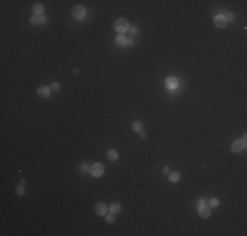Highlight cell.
<instances>
[{
  "instance_id": "obj_1",
  "label": "cell",
  "mask_w": 247,
  "mask_h": 236,
  "mask_svg": "<svg viewBox=\"0 0 247 236\" xmlns=\"http://www.w3.org/2000/svg\"><path fill=\"white\" fill-rule=\"evenodd\" d=\"M114 30H116L117 33H120V34L126 33L127 30H129V23H127V20L118 19L116 23H114Z\"/></svg>"
},
{
  "instance_id": "obj_2",
  "label": "cell",
  "mask_w": 247,
  "mask_h": 236,
  "mask_svg": "<svg viewBox=\"0 0 247 236\" xmlns=\"http://www.w3.org/2000/svg\"><path fill=\"white\" fill-rule=\"evenodd\" d=\"M231 151L233 152H239V151H243L246 148V135H243L242 139H237L231 143Z\"/></svg>"
},
{
  "instance_id": "obj_3",
  "label": "cell",
  "mask_w": 247,
  "mask_h": 236,
  "mask_svg": "<svg viewBox=\"0 0 247 236\" xmlns=\"http://www.w3.org/2000/svg\"><path fill=\"white\" fill-rule=\"evenodd\" d=\"M104 165L101 164V163H96V164H94L91 167V169H90V172H91V174L94 177H100V176H103L104 174Z\"/></svg>"
},
{
  "instance_id": "obj_4",
  "label": "cell",
  "mask_w": 247,
  "mask_h": 236,
  "mask_svg": "<svg viewBox=\"0 0 247 236\" xmlns=\"http://www.w3.org/2000/svg\"><path fill=\"white\" fill-rule=\"evenodd\" d=\"M72 16L76 20H83L86 17V8L82 5H76L72 8Z\"/></svg>"
},
{
  "instance_id": "obj_5",
  "label": "cell",
  "mask_w": 247,
  "mask_h": 236,
  "mask_svg": "<svg viewBox=\"0 0 247 236\" xmlns=\"http://www.w3.org/2000/svg\"><path fill=\"white\" fill-rule=\"evenodd\" d=\"M214 25L217 26V28H219V29H225L227 26V20H226V17L225 16H222V15H217V16H214Z\"/></svg>"
},
{
  "instance_id": "obj_6",
  "label": "cell",
  "mask_w": 247,
  "mask_h": 236,
  "mask_svg": "<svg viewBox=\"0 0 247 236\" xmlns=\"http://www.w3.org/2000/svg\"><path fill=\"white\" fill-rule=\"evenodd\" d=\"M164 84H166V87H167L168 89H176V88L179 87V80H178V79H176L175 76H170V77L166 79Z\"/></svg>"
},
{
  "instance_id": "obj_7",
  "label": "cell",
  "mask_w": 247,
  "mask_h": 236,
  "mask_svg": "<svg viewBox=\"0 0 247 236\" xmlns=\"http://www.w3.org/2000/svg\"><path fill=\"white\" fill-rule=\"evenodd\" d=\"M95 213L98 214V215H100V216L107 215V213H108V207H107V205L103 203V202L96 203V205H95Z\"/></svg>"
},
{
  "instance_id": "obj_8",
  "label": "cell",
  "mask_w": 247,
  "mask_h": 236,
  "mask_svg": "<svg viewBox=\"0 0 247 236\" xmlns=\"http://www.w3.org/2000/svg\"><path fill=\"white\" fill-rule=\"evenodd\" d=\"M197 210H198V215L201 218H209L210 216V207L206 203L201 205V206H197Z\"/></svg>"
},
{
  "instance_id": "obj_9",
  "label": "cell",
  "mask_w": 247,
  "mask_h": 236,
  "mask_svg": "<svg viewBox=\"0 0 247 236\" xmlns=\"http://www.w3.org/2000/svg\"><path fill=\"white\" fill-rule=\"evenodd\" d=\"M46 23V19L45 16H37V15H33L32 17H30V24L33 25H43Z\"/></svg>"
},
{
  "instance_id": "obj_10",
  "label": "cell",
  "mask_w": 247,
  "mask_h": 236,
  "mask_svg": "<svg viewBox=\"0 0 247 236\" xmlns=\"http://www.w3.org/2000/svg\"><path fill=\"white\" fill-rule=\"evenodd\" d=\"M50 88L49 87H46V85H42V87H39V88L37 89V95L39 96V97H42V98H46V97H49L50 96Z\"/></svg>"
},
{
  "instance_id": "obj_11",
  "label": "cell",
  "mask_w": 247,
  "mask_h": 236,
  "mask_svg": "<svg viewBox=\"0 0 247 236\" xmlns=\"http://www.w3.org/2000/svg\"><path fill=\"white\" fill-rule=\"evenodd\" d=\"M43 11H45V8H43V5L41 3H34L33 4V13L37 16H42Z\"/></svg>"
},
{
  "instance_id": "obj_12",
  "label": "cell",
  "mask_w": 247,
  "mask_h": 236,
  "mask_svg": "<svg viewBox=\"0 0 247 236\" xmlns=\"http://www.w3.org/2000/svg\"><path fill=\"white\" fill-rule=\"evenodd\" d=\"M114 42H116L117 46H125L127 43V38L124 36V34H120V36H117L116 39H114Z\"/></svg>"
},
{
  "instance_id": "obj_13",
  "label": "cell",
  "mask_w": 247,
  "mask_h": 236,
  "mask_svg": "<svg viewBox=\"0 0 247 236\" xmlns=\"http://www.w3.org/2000/svg\"><path fill=\"white\" fill-rule=\"evenodd\" d=\"M109 211L116 215V214H118V213L121 211V205L118 203V202H113L111 206H109Z\"/></svg>"
},
{
  "instance_id": "obj_14",
  "label": "cell",
  "mask_w": 247,
  "mask_h": 236,
  "mask_svg": "<svg viewBox=\"0 0 247 236\" xmlns=\"http://www.w3.org/2000/svg\"><path fill=\"white\" fill-rule=\"evenodd\" d=\"M180 178H182V174H180L179 172H172V173H170V176H168V180L171 181V182H179L180 181Z\"/></svg>"
},
{
  "instance_id": "obj_15",
  "label": "cell",
  "mask_w": 247,
  "mask_h": 236,
  "mask_svg": "<svg viewBox=\"0 0 247 236\" xmlns=\"http://www.w3.org/2000/svg\"><path fill=\"white\" fill-rule=\"evenodd\" d=\"M131 129L134 131H137V133H141V131L143 130V123L141 121H134L133 125H131Z\"/></svg>"
},
{
  "instance_id": "obj_16",
  "label": "cell",
  "mask_w": 247,
  "mask_h": 236,
  "mask_svg": "<svg viewBox=\"0 0 247 236\" xmlns=\"http://www.w3.org/2000/svg\"><path fill=\"white\" fill-rule=\"evenodd\" d=\"M108 159L111 161H116L118 159V154L116 150H109L108 151Z\"/></svg>"
},
{
  "instance_id": "obj_17",
  "label": "cell",
  "mask_w": 247,
  "mask_h": 236,
  "mask_svg": "<svg viewBox=\"0 0 247 236\" xmlns=\"http://www.w3.org/2000/svg\"><path fill=\"white\" fill-rule=\"evenodd\" d=\"M105 216H107V218H105V219H107V223H109V224H112V223H114V222H116V218H114V214H107V215H105Z\"/></svg>"
},
{
  "instance_id": "obj_18",
  "label": "cell",
  "mask_w": 247,
  "mask_h": 236,
  "mask_svg": "<svg viewBox=\"0 0 247 236\" xmlns=\"http://www.w3.org/2000/svg\"><path fill=\"white\" fill-rule=\"evenodd\" d=\"M208 205H209L210 207H218V205H219V201H218L217 198H212V199H209Z\"/></svg>"
},
{
  "instance_id": "obj_19",
  "label": "cell",
  "mask_w": 247,
  "mask_h": 236,
  "mask_svg": "<svg viewBox=\"0 0 247 236\" xmlns=\"http://www.w3.org/2000/svg\"><path fill=\"white\" fill-rule=\"evenodd\" d=\"M24 193H25V189H24L23 185H20V186L16 188V194H17V195H23Z\"/></svg>"
},
{
  "instance_id": "obj_20",
  "label": "cell",
  "mask_w": 247,
  "mask_h": 236,
  "mask_svg": "<svg viewBox=\"0 0 247 236\" xmlns=\"http://www.w3.org/2000/svg\"><path fill=\"white\" fill-rule=\"evenodd\" d=\"M59 83H57V81H54V83H53V84L50 85V89L51 91H59Z\"/></svg>"
},
{
  "instance_id": "obj_21",
  "label": "cell",
  "mask_w": 247,
  "mask_h": 236,
  "mask_svg": "<svg viewBox=\"0 0 247 236\" xmlns=\"http://www.w3.org/2000/svg\"><path fill=\"white\" fill-rule=\"evenodd\" d=\"M82 169H83L82 172H84V173H86V172H88V170H90L91 168L88 167V164H83V165H82Z\"/></svg>"
},
{
  "instance_id": "obj_22",
  "label": "cell",
  "mask_w": 247,
  "mask_h": 236,
  "mask_svg": "<svg viewBox=\"0 0 247 236\" xmlns=\"http://www.w3.org/2000/svg\"><path fill=\"white\" fill-rule=\"evenodd\" d=\"M226 20H229V21H233V20H234V16H233L231 13L229 12V13H227V17H226Z\"/></svg>"
},
{
  "instance_id": "obj_23",
  "label": "cell",
  "mask_w": 247,
  "mask_h": 236,
  "mask_svg": "<svg viewBox=\"0 0 247 236\" xmlns=\"http://www.w3.org/2000/svg\"><path fill=\"white\" fill-rule=\"evenodd\" d=\"M162 172H163V173H168V168H167V167H163Z\"/></svg>"
},
{
  "instance_id": "obj_24",
  "label": "cell",
  "mask_w": 247,
  "mask_h": 236,
  "mask_svg": "<svg viewBox=\"0 0 247 236\" xmlns=\"http://www.w3.org/2000/svg\"><path fill=\"white\" fill-rule=\"evenodd\" d=\"M130 32H131V34H133V36H134V34H137V29H135V28H133V29H130Z\"/></svg>"
}]
</instances>
